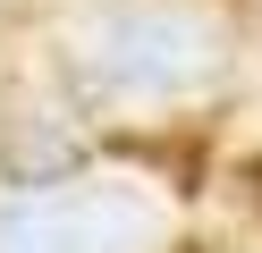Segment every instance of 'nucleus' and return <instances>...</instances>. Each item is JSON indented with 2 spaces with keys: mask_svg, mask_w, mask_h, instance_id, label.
Segmentation results:
<instances>
[{
  "mask_svg": "<svg viewBox=\"0 0 262 253\" xmlns=\"http://www.w3.org/2000/svg\"><path fill=\"white\" fill-rule=\"evenodd\" d=\"M220 34L186 9H161V0H119V9H93L85 34H76V67L85 84L102 93H127V101H169V93H194V84L220 76Z\"/></svg>",
  "mask_w": 262,
  "mask_h": 253,
  "instance_id": "1",
  "label": "nucleus"
},
{
  "mask_svg": "<svg viewBox=\"0 0 262 253\" xmlns=\"http://www.w3.org/2000/svg\"><path fill=\"white\" fill-rule=\"evenodd\" d=\"M161 211L136 186H51L42 202L0 211V253H152Z\"/></svg>",
  "mask_w": 262,
  "mask_h": 253,
  "instance_id": "2",
  "label": "nucleus"
},
{
  "mask_svg": "<svg viewBox=\"0 0 262 253\" xmlns=\"http://www.w3.org/2000/svg\"><path fill=\"white\" fill-rule=\"evenodd\" d=\"M85 169V127L51 84H17L0 101V177L9 186H68Z\"/></svg>",
  "mask_w": 262,
  "mask_h": 253,
  "instance_id": "3",
  "label": "nucleus"
}]
</instances>
